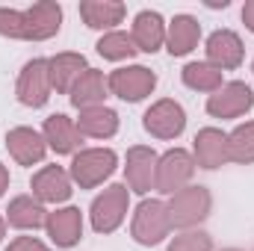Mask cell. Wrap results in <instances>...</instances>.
Returning <instances> with one entry per match:
<instances>
[{"instance_id":"obj_1","label":"cell","mask_w":254,"mask_h":251,"mask_svg":"<svg viewBox=\"0 0 254 251\" xmlns=\"http://www.w3.org/2000/svg\"><path fill=\"white\" fill-rule=\"evenodd\" d=\"M119 166V157L113 148H86L77 151L71 160V181L80 189H95L104 184Z\"/></svg>"},{"instance_id":"obj_2","label":"cell","mask_w":254,"mask_h":251,"mask_svg":"<svg viewBox=\"0 0 254 251\" xmlns=\"http://www.w3.org/2000/svg\"><path fill=\"white\" fill-rule=\"evenodd\" d=\"M166 207H169L172 228L192 231L195 225H201V222L210 216L213 198H210V189L207 187H184L181 192L172 195V201H169Z\"/></svg>"},{"instance_id":"obj_3","label":"cell","mask_w":254,"mask_h":251,"mask_svg":"<svg viewBox=\"0 0 254 251\" xmlns=\"http://www.w3.org/2000/svg\"><path fill=\"white\" fill-rule=\"evenodd\" d=\"M169 231H172L169 207L157 198H145L133 213V225H130L133 240L139 246H157L169 237Z\"/></svg>"},{"instance_id":"obj_4","label":"cell","mask_w":254,"mask_h":251,"mask_svg":"<svg viewBox=\"0 0 254 251\" xmlns=\"http://www.w3.org/2000/svg\"><path fill=\"white\" fill-rule=\"evenodd\" d=\"M127 204H130V189L127 184H113L107 187L95 201H92V228L98 234H113L127 216Z\"/></svg>"},{"instance_id":"obj_5","label":"cell","mask_w":254,"mask_h":251,"mask_svg":"<svg viewBox=\"0 0 254 251\" xmlns=\"http://www.w3.org/2000/svg\"><path fill=\"white\" fill-rule=\"evenodd\" d=\"M195 175V157L184 148H172L157 160V181L154 189L163 195H175L187 187Z\"/></svg>"},{"instance_id":"obj_6","label":"cell","mask_w":254,"mask_h":251,"mask_svg":"<svg viewBox=\"0 0 254 251\" xmlns=\"http://www.w3.org/2000/svg\"><path fill=\"white\" fill-rule=\"evenodd\" d=\"M107 86L116 98H122L127 104H139L157 89V74L145 65H127V68H116L107 77Z\"/></svg>"},{"instance_id":"obj_7","label":"cell","mask_w":254,"mask_h":251,"mask_svg":"<svg viewBox=\"0 0 254 251\" xmlns=\"http://www.w3.org/2000/svg\"><path fill=\"white\" fill-rule=\"evenodd\" d=\"M51 92H54V86H51L48 60H42V57L30 60V63L21 68V74H18V86H15L18 101H21L24 107L39 110V107H45V104L51 101Z\"/></svg>"},{"instance_id":"obj_8","label":"cell","mask_w":254,"mask_h":251,"mask_svg":"<svg viewBox=\"0 0 254 251\" xmlns=\"http://www.w3.org/2000/svg\"><path fill=\"white\" fill-rule=\"evenodd\" d=\"M142 127L157 139H178L187 130V113H184V107L178 101L163 98V101H157V104H151L145 110Z\"/></svg>"},{"instance_id":"obj_9","label":"cell","mask_w":254,"mask_h":251,"mask_svg":"<svg viewBox=\"0 0 254 251\" xmlns=\"http://www.w3.org/2000/svg\"><path fill=\"white\" fill-rule=\"evenodd\" d=\"M252 107H254V92L243 80H231L207 98V113L213 119H240Z\"/></svg>"},{"instance_id":"obj_10","label":"cell","mask_w":254,"mask_h":251,"mask_svg":"<svg viewBox=\"0 0 254 251\" xmlns=\"http://www.w3.org/2000/svg\"><path fill=\"white\" fill-rule=\"evenodd\" d=\"M157 154L154 148H145V145H133L127 151V187L133 189L136 195H148L154 189V181H157Z\"/></svg>"},{"instance_id":"obj_11","label":"cell","mask_w":254,"mask_h":251,"mask_svg":"<svg viewBox=\"0 0 254 251\" xmlns=\"http://www.w3.org/2000/svg\"><path fill=\"white\" fill-rule=\"evenodd\" d=\"M24 21H27V42H45L60 33L63 6L57 0H39L30 9H24Z\"/></svg>"},{"instance_id":"obj_12","label":"cell","mask_w":254,"mask_h":251,"mask_svg":"<svg viewBox=\"0 0 254 251\" xmlns=\"http://www.w3.org/2000/svg\"><path fill=\"white\" fill-rule=\"evenodd\" d=\"M207 63L216 65L222 74L225 71H234V68H240L243 63V54H246V48H243V39L234 33V30H216V33H210V39H207Z\"/></svg>"},{"instance_id":"obj_13","label":"cell","mask_w":254,"mask_h":251,"mask_svg":"<svg viewBox=\"0 0 254 251\" xmlns=\"http://www.w3.org/2000/svg\"><path fill=\"white\" fill-rule=\"evenodd\" d=\"M6 148L18 166H36L48 154V142L39 130L33 127H12L6 133Z\"/></svg>"},{"instance_id":"obj_14","label":"cell","mask_w":254,"mask_h":251,"mask_svg":"<svg viewBox=\"0 0 254 251\" xmlns=\"http://www.w3.org/2000/svg\"><path fill=\"white\" fill-rule=\"evenodd\" d=\"M33 195L42 201V204H63L71 198V175L60 169V166H45L33 175Z\"/></svg>"},{"instance_id":"obj_15","label":"cell","mask_w":254,"mask_h":251,"mask_svg":"<svg viewBox=\"0 0 254 251\" xmlns=\"http://www.w3.org/2000/svg\"><path fill=\"white\" fill-rule=\"evenodd\" d=\"M195 163L207 172L219 169L228 163V133H222L219 127H201L195 133Z\"/></svg>"},{"instance_id":"obj_16","label":"cell","mask_w":254,"mask_h":251,"mask_svg":"<svg viewBox=\"0 0 254 251\" xmlns=\"http://www.w3.org/2000/svg\"><path fill=\"white\" fill-rule=\"evenodd\" d=\"M45 228H48V237L54 240V246L71 249V246H77L80 237H83V213H80L77 207L54 210V213H48Z\"/></svg>"},{"instance_id":"obj_17","label":"cell","mask_w":254,"mask_h":251,"mask_svg":"<svg viewBox=\"0 0 254 251\" xmlns=\"http://www.w3.org/2000/svg\"><path fill=\"white\" fill-rule=\"evenodd\" d=\"M42 136H45L48 148L57 151V154H74L80 148V142H83V133L77 130V122L63 116V113H54V116L45 119Z\"/></svg>"},{"instance_id":"obj_18","label":"cell","mask_w":254,"mask_h":251,"mask_svg":"<svg viewBox=\"0 0 254 251\" xmlns=\"http://www.w3.org/2000/svg\"><path fill=\"white\" fill-rule=\"evenodd\" d=\"M130 36H133L136 51H142V54L160 51V45L166 42V21H163V15L154 12V9H142L133 18V33Z\"/></svg>"},{"instance_id":"obj_19","label":"cell","mask_w":254,"mask_h":251,"mask_svg":"<svg viewBox=\"0 0 254 251\" xmlns=\"http://www.w3.org/2000/svg\"><path fill=\"white\" fill-rule=\"evenodd\" d=\"M107 89H110V86H107L104 71H98V68H86V71L80 74V80L71 86L68 98H71V104H74L77 110H89V107H101V104H104Z\"/></svg>"},{"instance_id":"obj_20","label":"cell","mask_w":254,"mask_h":251,"mask_svg":"<svg viewBox=\"0 0 254 251\" xmlns=\"http://www.w3.org/2000/svg\"><path fill=\"white\" fill-rule=\"evenodd\" d=\"M6 222H9L12 228H18V231H36V228H42V225L48 222V210L42 207L39 198H33V195H18V198H12L9 207H6Z\"/></svg>"},{"instance_id":"obj_21","label":"cell","mask_w":254,"mask_h":251,"mask_svg":"<svg viewBox=\"0 0 254 251\" xmlns=\"http://www.w3.org/2000/svg\"><path fill=\"white\" fill-rule=\"evenodd\" d=\"M198 39H201V24L192 15H175L172 18V24L166 30V45H169L172 57H187L190 51L198 48Z\"/></svg>"},{"instance_id":"obj_22","label":"cell","mask_w":254,"mask_h":251,"mask_svg":"<svg viewBox=\"0 0 254 251\" xmlns=\"http://www.w3.org/2000/svg\"><path fill=\"white\" fill-rule=\"evenodd\" d=\"M125 12L127 6L119 0H83L80 3V18L92 30H110V27L122 24Z\"/></svg>"},{"instance_id":"obj_23","label":"cell","mask_w":254,"mask_h":251,"mask_svg":"<svg viewBox=\"0 0 254 251\" xmlns=\"http://www.w3.org/2000/svg\"><path fill=\"white\" fill-rule=\"evenodd\" d=\"M77 130L83 136H92V139H110L119 133V113L110 110V107H89V110H80V119H77Z\"/></svg>"},{"instance_id":"obj_24","label":"cell","mask_w":254,"mask_h":251,"mask_svg":"<svg viewBox=\"0 0 254 251\" xmlns=\"http://www.w3.org/2000/svg\"><path fill=\"white\" fill-rule=\"evenodd\" d=\"M48 68H51V86L60 95H65V92H71V86L80 80V74L89 65H86L83 54H57L48 60Z\"/></svg>"},{"instance_id":"obj_25","label":"cell","mask_w":254,"mask_h":251,"mask_svg":"<svg viewBox=\"0 0 254 251\" xmlns=\"http://www.w3.org/2000/svg\"><path fill=\"white\" fill-rule=\"evenodd\" d=\"M181 77H184V83L195 89V92H219L225 83H222V71L216 68V65L210 63H190L184 65V71H181Z\"/></svg>"},{"instance_id":"obj_26","label":"cell","mask_w":254,"mask_h":251,"mask_svg":"<svg viewBox=\"0 0 254 251\" xmlns=\"http://www.w3.org/2000/svg\"><path fill=\"white\" fill-rule=\"evenodd\" d=\"M228 160L243 166L254 163V122H246L234 133H228Z\"/></svg>"},{"instance_id":"obj_27","label":"cell","mask_w":254,"mask_h":251,"mask_svg":"<svg viewBox=\"0 0 254 251\" xmlns=\"http://www.w3.org/2000/svg\"><path fill=\"white\" fill-rule=\"evenodd\" d=\"M98 48V54L104 57V60H130L133 54H136V45H133V36H127L122 30H113V33H104L101 36V42L95 45Z\"/></svg>"},{"instance_id":"obj_28","label":"cell","mask_w":254,"mask_h":251,"mask_svg":"<svg viewBox=\"0 0 254 251\" xmlns=\"http://www.w3.org/2000/svg\"><path fill=\"white\" fill-rule=\"evenodd\" d=\"M0 36L24 39V42H27V21H24V12L0 6Z\"/></svg>"},{"instance_id":"obj_29","label":"cell","mask_w":254,"mask_h":251,"mask_svg":"<svg viewBox=\"0 0 254 251\" xmlns=\"http://www.w3.org/2000/svg\"><path fill=\"white\" fill-rule=\"evenodd\" d=\"M210 249H213L210 234H204V231H184L181 237L172 240V246L166 251H210Z\"/></svg>"},{"instance_id":"obj_30","label":"cell","mask_w":254,"mask_h":251,"mask_svg":"<svg viewBox=\"0 0 254 251\" xmlns=\"http://www.w3.org/2000/svg\"><path fill=\"white\" fill-rule=\"evenodd\" d=\"M6 251H48V246L36 237H18L6 246Z\"/></svg>"},{"instance_id":"obj_31","label":"cell","mask_w":254,"mask_h":251,"mask_svg":"<svg viewBox=\"0 0 254 251\" xmlns=\"http://www.w3.org/2000/svg\"><path fill=\"white\" fill-rule=\"evenodd\" d=\"M243 21H246V27L254 33V0H246V6H243Z\"/></svg>"},{"instance_id":"obj_32","label":"cell","mask_w":254,"mask_h":251,"mask_svg":"<svg viewBox=\"0 0 254 251\" xmlns=\"http://www.w3.org/2000/svg\"><path fill=\"white\" fill-rule=\"evenodd\" d=\"M9 189V169L0 163V198H3V192Z\"/></svg>"},{"instance_id":"obj_33","label":"cell","mask_w":254,"mask_h":251,"mask_svg":"<svg viewBox=\"0 0 254 251\" xmlns=\"http://www.w3.org/2000/svg\"><path fill=\"white\" fill-rule=\"evenodd\" d=\"M3 237H6V219L0 216V243H3Z\"/></svg>"},{"instance_id":"obj_34","label":"cell","mask_w":254,"mask_h":251,"mask_svg":"<svg viewBox=\"0 0 254 251\" xmlns=\"http://www.w3.org/2000/svg\"><path fill=\"white\" fill-rule=\"evenodd\" d=\"M225 251H240V249H225Z\"/></svg>"},{"instance_id":"obj_35","label":"cell","mask_w":254,"mask_h":251,"mask_svg":"<svg viewBox=\"0 0 254 251\" xmlns=\"http://www.w3.org/2000/svg\"><path fill=\"white\" fill-rule=\"evenodd\" d=\"M252 71H254V63H252Z\"/></svg>"}]
</instances>
